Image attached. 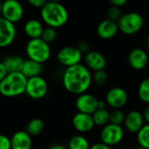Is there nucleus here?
<instances>
[{
    "label": "nucleus",
    "instance_id": "2eb2a0df",
    "mask_svg": "<svg viewBox=\"0 0 149 149\" xmlns=\"http://www.w3.org/2000/svg\"><path fill=\"white\" fill-rule=\"evenodd\" d=\"M144 117L141 112L139 111H131L127 115H125V127L128 132L132 133H138V132L144 125Z\"/></svg>",
    "mask_w": 149,
    "mask_h": 149
},
{
    "label": "nucleus",
    "instance_id": "5701e85b",
    "mask_svg": "<svg viewBox=\"0 0 149 149\" xmlns=\"http://www.w3.org/2000/svg\"><path fill=\"white\" fill-rule=\"evenodd\" d=\"M45 128V124L42 119L40 118H33L30 120V122L27 124L26 126V132L27 133L33 137L40 135Z\"/></svg>",
    "mask_w": 149,
    "mask_h": 149
},
{
    "label": "nucleus",
    "instance_id": "cd10ccee",
    "mask_svg": "<svg viewBox=\"0 0 149 149\" xmlns=\"http://www.w3.org/2000/svg\"><path fill=\"white\" fill-rule=\"evenodd\" d=\"M57 35L58 34H57V31L55 28L47 26L44 29L41 39L47 44H51L54 41H55V40L57 39Z\"/></svg>",
    "mask_w": 149,
    "mask_h": 149
},
{
    "label": "nucleus",
    "instance_id": "4468645a",
    "mask_svg": "<svg viewBox=\"0 0 149 149\" xmlns=\"http://www.w3.org/2000/svg\"><path fill=\"white\" fill-rule=\"evenodd\" d=\"M128 62L133 69L141 70L148 64V55L146 52L141 48H133L129 53Z\"/></svg>",
    "mask_w": 149,
    "mask_h": 149
},
{
    "label": "nucleus",
    "instance_id": "c756f323",
    "mask_svg": "<svg viewBox=\"0 0 149 149\" xmlns=\"http://www.w3.org/2000/svg\"><path fill=\"white\" fill-rule=\"evenodd\" d=\"M122 13L121 10L118 7H115V6H111L108 11H107V16H108V19H111L112 21H115L118 23V21L120 19V18L122 17Z\"/></svg>",
    "mask_w": 149,
    "mask_h": 149
},
{
    "label": "nucleus",
    "instance_id": "c9c22d12",
    "mask_svg": "<svg viewBox=\"0 0 149 149\" xmlns=\"http://www.w3.org/2000/svg\"><path fill=\"white\" fill-rule=\"evenodd\" d=\"M90 149H111V147L103 142H98L94 144Z\"/></svg>",
    "mask_w": 149,
    "mask_h": 149
},
{
    "label": "nucleus",
    "instance_id": "4c0bfd02",
    "mask_svg": "<svg viewBox=\"0 0 149 149\" xmlns=\"http://www.w3.org/2000/svg\"><path fill=\"white\" fill-rule=\"evenodd\" d=\"M106 101L105 100H99L98 101V109H106Z\"/></svg>",
    "mask_w": 149,
    "mask_h": 149
},
{
    "label": "nucleus",
    "instance_id": "f257e3e1",
    "mask_svg": "<svg viewBox=\"0 0 149 149\" xmlns=\"http://www.w3.org/2000/svg\"><path fill=\"white\" fill-rule=\"evenodd\" d=\"M92 80L91 70L81 63L66 68L62 77V84L66 91L78 96L86 93L91 85Z\"/></svg>",
    "mask_w": 149,
    "mask_h": 149
},
{
    "label": "nucleus",
    "instance_id": "393cba45",
    "mask_svg": "<svg viewBox=\"0 0 149 149\" xmlns=\"http://www.w3.org/2000/svg\"><path fill=\"white\" fill-rule=\"evenodd\" d=\"M137 141L139 146L149 149V124H146L137 133Z\"/></svg>",
    "mask_w": 149,
    "mask_h": 149
},
{
    "label": "nucleus",
    "instance_id": "a211bd4d",
    "mask_svg": "<svg viewBox=\"0 0 149 149\" xmlns=\"http://www.w3.org/2000/svg\"><path fill=\"white\" fill-rule=\"evenodd\" d=\"M12 149H31L33 141L26 131H18L11 138Z\"/></svg>",
    "mask_w": 149,
    "mask_h": 149
},
{
    "label": "nucleus",
    "instance_id": "b1692460",
    "mask_svg": "<svg viewBox=\"0 0 149 149\" xmlns=\"http://www.w3.org/2000/svg\"><path fill=\"white\" fill-rule=\"evenodd\" d=\"M110 111L107 109H97L93 114V120L96 125L105 126L110 123Z\"/></svg>",
    "mask_w": 149,
    "mask_h": 149
},
{
    "label": "nucleus",
    "instance_id": "f8f14e48",
    "mask_svg": "<svg viewBox=\"0 0 149 149\" xmlns=\"http://www.w3.org/2000/svg\"><path fill=\"white\" fill-rule=\"evenodd\" d=\"M98 99L89 93L79 95L76 100V107L78 112L92 115L98 109Z\"/></svg>",
    "mask_w": 149,
    "mask_h": 149
},
{
    "label": "nucleus",
    "instance_id": "72a5a7b5",
    "mask_svg": "<svg viewBox=\"0 0 149 149\" xmlns=\"http://www.w3.org/2000/svg\"><path fill=\"white\" fill-rule=\"evenodd\" d=\"M7 74H8V71H7L5 64L3 63V61H0V83L6 78Z\"/></svg>",
    "mask_w": 149,
    "mask_h": 149
},
{
    "label": "nucleus",
    "instance_id": "c03bdc74",
    "mask_svg": "<svg viewBox=\"0 0 149 149\" xmlns=\"http://www.w3.org/2000/svg\"><path fill=\"white\" fill-rule=\"evenodd\" d=\"M118 149H125V148H118Z\"/></svg>",
    "mask_w": 149,
    "mask_h": 149
},
{
    "label": "nucleus",
    "instance_id": "473e14b6",
    "mask_svg": "<svg viewBox=\"0 0 149 149\" xmlns=\"http://www.w3.org/2000/svg\"><path fill=\"white\" fill-rule=\"evenodd\" d=\"M77 47L79 48V50L82 52V54H87L89 53L91 50H90V44L86 41H82L81 43H79V45L77 46Z\"/></svg>",
    "mask_w": 149,
    "mask_h": 149
},
{
    "label": "nucleus",
    "instance_id": "79ce46f5",
    "mask_svg": "<svg viewBox=\"0 0 149 149\" xmlns=\"http://www.w3.org/2000/svg\"><path fill=\"white\" fill-rule=\"evenodd\" d=\"M147 47H148V48H149V35H148V37H147Z\"/></svg>",
    "mask_w": 149,
    "mask_h": 149
},
{
    "label": "nucleus",
    "instance_id": "423d86ee",
    "mask_svg": "<svg viewBox=\"0 0 149 149\" xmlns=\"http://www.w3.org/2000/svg\"><path fill=\"white\" fill-rule=\"evenodd\" d=\"M56 57L60 64L68 68L79 64L83 58V54L77 47L67 46L58 51Z\"/></svg>",
    "mask_w": 149,
    "mask_h": 149
},
{
    "label": "nucleus",
    "instance_id": "ea45409f",
    "mask_svg": "<svg viewBox=\"0 0 149 149\" xmlns=\"http://www.w3.org/2000/svg\"><path fill=\"white\" fill-rule=\"evenodd\" d=\"M49 3H59V0H47Z\"/></svg>",
    "mask_w": 149,
    "mask_h": 149
},
{
    "label": "nucleus",
    "instance_id": "58836bf2",
    "mask_svg": "<svg viewBox=\"0 0 149 149\" xmlns=\"http://www.w3.org/2000/svg\"><path fill=\"white\" fill-rule=\"evenodd\" d=\"M48 149H68V148H67L66 146H62V145L57 144V145H54V146H50Z\"/></svg>",
    "mask_w": 149,
    "mask_h": 149
},
{
    "label": "nucleus",
    "instance_id": "37998d69",
    "mask_svg": "<svg viewBox=\"0 0 149 149\" xmlns=\"http://www.w3.org/2000/svg\"><path fill=\"white\" fill-rule=\"evenodd\" d=\"M135 149H146V148H144V147H142V146H138V147H136Z\"/></svg>",
    "mask_w": 149,
    "mask_h": 149
},
{
    "label": "nucleus",
    "instance_id": "9b49d317",
    "mask_svg": "<svg viewBox=\"0 0 149 149\" xmlns=\"http://www.w3.org/2000/svg\"><path fill=\"white\" fill-rule=\"evenodd\" d=\"M105 101L109 106L113 109H121L128 101L127 92L120 87H114L108 91Z\"/></svg>",
    "mask_w": 149,
    "mask_h": 149
},
{
    "label": "nucleus",
    "instance_id": "39448f33",
    "mask_svg": "<svg viewBox=\"0 0 149 149\" xmlns=\"http://www.w3.org/2000/svg\"><path fill=\"white\" fill-rule=\"evenodd\" d=\"M144 25L143 17L135 12L127 13L122 15L118 21V29L126 35H132L139 32Z\"/></svg>",
    "mask_w": 149,
    "mask_h": 149
},
{
    "label": "nucleus",
    "instance_id": "0eeeda50",
    "mask_svg": "<svg viewBox=\"0 0 149 149\" xmlns=\"http://www.w3.org/2000/svg\"><path fill=\"white\" fill-rule=\"evenodd\" d=\"M2 17L15 24L24 17V7L19 0H5L1 11Z\"/></svg>",
    "mask_w": 149,
    "mask_h": 149
},
{
    "label": "nucleus",
    "instance_id": "6ab92c4d",
    "mask_svg": "<svg viewBox=\"0 0 149 149\" xmlns=\"http://www.w3.org/2000/svg\"><path fill=\"white\" fill-rule=\"evenodd\" d=\"M44 29L45 28L42 23L34 19L27 20L24 26V32L30 38V40L41 38Z\"/></svg>",
    "mask_w": 149,
    "mask_h": 149
},
{
    "label": "nucleus",
    "instance_id": "a878e982",
    "mask_svg": "<svg viewBox=\"0 0 149 149\" xmlns=\"http://www.w3.org/2000/svg\"><path fill=\"white\" fill-rule=\"evenodd\" d=\"M138 95L142 102L149 104V77L145 78L140 82L138 89Z\"/></svg>",
    "mask_w": 149,
    "mask_h": 149
},
{
    "label": "nucleus",
    "instance_id": "2f4dec72",
    "mask_svg": "<svg viewBox=\"0 0 149 149\" xmlns=\"http://www.w3.org/2000/svg\"><path fill=\"white\" fill-rule=\"evenodd\" d=\"M30 6H32L34 8H43L47 3V0H27Z\"/></svg>",
    "mask_w": 149,
    "mask_h": 149
},
{
    "label": "nucleus",
    "instance_id": "c85d7f7f",
    "mask_svg": "<svg viewBox=\"0 0 149 149\" xmlns=\"http://www.w3.org/2000/svg\"><path fill=\"white\" fill-rule=\"evenodd\" d=\"M92 79L96 84L99 86H104L108 81V74L106 71H104V69L95 71L92 76Z\"/></svg>",
    "mask_w": 149,
    "mask_h": 149
},
{
    "label": "nucleus",
    "instance_id": "f3484780",
    "mask_svg": "<svg viewBox=\"0 0 149 149\" xmlns=\"http://www.w3.org/2000/svg\"><path fill=\"white\" fill-rule=\"evenodd\" d=\"M118 23L107 19L98 24L97 27V33L103 40H110L118 33Z\"/></svg>",
    "mask_w": 149,
    "mask_h": 149
},
{
    "label": "nucleus",
    "instance_id": "4be33fe9",
    "mask_svg": "<svg viewBox=\"0 0 149 149\" xmlns=\"http://www.w3.org/2000/svg\"><path fill=\"white\" fill-rule=\"evenodd\" d=\"M68 149H90V143L88 139L83 135L73 136L68 144Z\"/></svg>",
    "mask_w": 149,
    "mask_h": 149
},
{
    "label": "nucleus",
    "instance_id": "7c9ffc66",
    "mask_svg": "<svg viewBox=\"0 0 149 149\" xmlns=\"http://www.w3.org/2000/svg\"><path fill=\"white\" fill-rule=\"evenodd\" d=\"M0 149H12L11 139L4 134H0Z\"/></svg>",
    "mask_w": 149,
    "mask_h": 149
},
{
    "label": "nucleus",
    "instance_id": "bb28decb",
    "mask_svg": "<svg viewBox=\"0 0 149 149\" xmlns=\"http://www.w3.org/2000/svg\"><path fill=\"white\" fill-rule=\"evenodd\" d=\"M125 118V115L120 109H113V111L110 113V123L111 124L121 125L124 124Z\"/></svg>",
    "mask_w": 149,
    "mask_h": 149
},
{
    "label": "nucleus",
    "instance_id": "7ed1b4c3",
    "mask_svg": "<svg viewBox=\"0 0 149 149\" xmlns=\"http://www.w3.org/2000/svg\"><path fill=\"white\" fill-rule=\"evenodd\" d=\"M27 78L21 72L8 73L0 83V94L6 97H15L26 93Z\"/></svg>",
    "mask_w": 149,
    "mask_h": 149
},
{
    "label": "nucleus",
    "instance_id": "20e7f679",
    "mask_svg": "<svg viewBox=\"0 0 149 149\" xmlns=\"http://www.w3.org/2000/svg\"><path fill=\"white\" fill-rule=\"evenodd\" d=\"M26 53L28 59L42 64L49 60L51 48L49 44L45 42L41 38L32 39L26 46Z\"/></svg>",
    "mask_w": 149,
    "mask_h": 149
},
{
    "label": "nucleus",
    "instance_id": "e433bc0d",
    "mask_svg": "<svg viewBox=\"0 0 149 149\" xmlns=\"http://www.w3.org/2000/svg\"><path fill=\"white\" fill-rule=\"evenodd\" d=\"M143 117H144L145 121H146V123L149 124V106L145 109V111L143 112Z\"/></svg>",
    "mask_w": 149,
    "mask_h": 149
},
{
    "label": "nucleus",
    "instance_id": "aec40b11",
    "mask_svg": "<svg viewBox=\"0 0 149 149\" xmlns=\"http://www.w3.org/2000/svg\"><path fill=\"white\" fill-rule=\"evenodd\" d=\"M42 71H43V66L41 63L27 59L25 60L21 73L27 79H29L35 77H40V74L42 73Z\"/></svg>",
    "mask_w": 149,
    "mask_h": 149
},
{
    "label": "nucleus",
    "instance_id": "1a4fd4ad",
    "mask_svg": "<svg viewBox=\"0 0 149 149\" xmlns=\"http://www.w3.org/2000/svg\"><path fill=\"white\" fill-rule=\"evenodd\" d=\"M48 91V86L44 78L41 77H35L27 79L26 93L33 99L43 98Z\"/></svg>",
    "mask_w": 149,
    "mask_h": 149
},
{
    "label": "nucleus",
    "instance_id": "9d476101",
    "mask_svg": "<svg viewBox=\"0 0 149 149\" xmlns=\"http://www.w3.org/2000/svg\"><path fill=\"white\" fill-rule=\"evenodd\" d=\"M17 30L13 23L0 17V48L13 44L16 38Z\"/></svg>",
    "mask_w": 149,
    "mask_h": 149
},
{
    "label": "nucleus",
    "instance_id": "a19ab883",
    "mask_svg": "<svg viewBox=\"0 0 149 149\" xmlns=\"http://www.w3.org/2000/svg\"><path fill=\"white\" fill-rule=\"evenodd\" d=\"M2 6H3V2L2 0H0V14H1V11H2Z\"/></svg>",
    "mask_w": 149,
    "mask_h": 149
},
{
    "label": "nucleus",
    "instance_id": "f704fd0d",
    "mask_svg": "<svg viewBox=\"0 0 149 149\" xmlns=\"http://www.w3.org/2000/svg\"><path fill=\"white\" fill-rule=\"evenodd\" d=\"M109 1L111 4V6L120 8V7L124 6L127 3L128 0H109Z\"/></svg>",
    "mask_w": 149,
    "mask_h": 149
},
{
    "label": "nucleus",
    "instance_id": "412c9836",
    "mask_svg": "<svg viewBox=\"0 0 149 149\" xmlns=\"http://www.w3.org/2000/svg\"><path fill=\"white\" fill-rule=\"evenodd\" d=\"M24 62L25 60L19 55H10L3 61L8 73L21 72Z\"/></svg>",
    "mask_w": 149,
    "mask_h": 149
},
{
    "label": "nucleus",
    "instance_id": "dca6fc26",
    "mask_svg": "<svg viewBox=\"0 0 149 149\" xmlns=\"http://www.w3.org/2000/svg\"><path fill=\"white\" fill-rule=\"evenodd\" d=\"M85 66L91 70L98 71L104 69L106 66V59L105 57L97 51L91 50L89 53L85 54L84 57Z\"/></svg>",
    "mask_w": 149,
    "mask_h": 149
},
{
    "label": "nucleus",
    "instance_id": "6e6552de",
    "mask_svg": "<svg viewBox=\"0 0 149 149\" xmlns=\"http://www.w3.org/2000/svg\"><path fill=\"white\" fill-rule=\"evenodd\" d=\"M124 138V129L121 125L109 123L103 127L100 132L101 142L111 146L122 141Z\"/></svg>",
    "mask_w": 149,
    "mask_h": 149
},
{
    "label": "nucleus",
    "instance_id": "f03ea898",
    "mask_svg": "<svg viewBox=\"0 0 149 149\" xmlns=\"http://www.w3.org/2000/svg\"><path fill=\"white\" fill-rule=\"evenodd\" d=\"M40 17L47 26L57 29L66 25L68 19V13L61 4L48 2L40 9Z\"/></svg>",
    "mask_w": 149,
    "mask_h": 149
},
{
    "label": "nucleus",
    "instance_id": "ddd939ff",
    "mask_svg": "<svg viewBox=\"0 0 149 149\" xmlns=\"http://www.w3.org/2000/svg\"><path fill=\"white\" fill-rule=\"evenodd\" d=\"M72 125L77 132L84 133L91 132L96 125L92 115L77 112L72 118Z\"/></svg>",
    "mask_w": 149,
    "mask_h": 149
}]
</instances>
